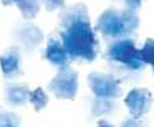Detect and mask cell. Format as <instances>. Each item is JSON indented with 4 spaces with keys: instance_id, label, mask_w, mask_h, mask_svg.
I'll use <instances>...</instances> for the list:
<instances>
[{
    "instance_id": "cell-18",
    "label": "cell",
    "mask_w": 154,
    "mask_h": 127,
    "mask_svg": "<svg viewBox=\"0 0 154 127\" xmlns=\"http://www.w3.org/2000/svg\"><path fill=\"white\" fill-rule=\"evenodd\" d=\"M120 127H143V124L140 122L137 118H128V119H124V121L121 122Z\"/></svg>"
},
{
    "instance_id": "cell-10",
    "label": "cell",
    "mask_w": 154,
    "mask_h": 127,
    "mask_svg": "<svg viewBox=\"0 0 154 127\" xmlns=\"http://www.w3.org/2000/svg\"><path fill=\"white\" fill-rule=\"evenodd\" d=\"M32 91L27 83H6L3 88V99L13 107H22L30 101Z\"/></svg>"
},
{
    "instance_id": "cell-5",
    "label": "cell",
    "mask_w": 154,
    "mask_h": 127,
    "mask_svg": "<svg viewBox=\"0 0 154 127\" xmlns=\"http://www.w3.org/2000/svg\"><path fill=\"white\" fill-rule=\"evenodd\" d=\"M87 83L94 97L102 99H112L116 101L118 97L123 96L121 83L112 74H102V72H91L87 77Z\"/></svg>"
},
{
    "instance_id": "cell-4",
    "label": "cell",
    "mask_w": 154,
    "mask_h": 127,
    "mask_svg": "<svg viewBox=\"0 0 154 127\" xmlns=\"http://www.w3.org/2000/svg\"><path fill=\"white\" fill-rule=\"evenodd\" d=\"M77 88H79V74L71 66L58 69V72L47 85V89L57 99H68V101L75 99Z\"/></svg>"
},
{
    "instance_id": "cell-19",
    "label": "cell",
    "mask_w": 154,
    "mask_h": 127,
    "mask_svg": "<svg viewBox=\"0 0 154 127\" xmlns=\"http://www.w3.org/2000/svg\"><path fill=\"white\" fill-rule=\"evenodd\" d=\"M97 127H115L112 122H109L107 119H99L97 121Z\"/></svg>"
},
{
    "instance_id": "cell-9",
    "label": "cell",
    "mask_w": 154,
    "mask_h": 127,
    "mask_svg": "<svg viewBox=\"0 0 154 127\" xmlns=\"http://www.w3.org/2000/svg\"><path fill=\"white\" fill-rule=\"evenodd\" d=\"M20 52L19 46H11L0 55V69L5 79H16L24 74L22 68H20Z\"/></svg>"
},
{
    "instance_id": "cell-11",
    "label": "cell",
    "mask_w": 154,
    "mask_h": 127,
    "mask_svg": "<svg viewBox=\"0 0 154 127\" xmlns=\"http://www.w3.org/2000/svg\"><path fill=\"white\" fill-rule=\"evenodd\" d=\"M115 108H116V104L112 99L94 97L90 102V115H91V119L99 118V116H107L110 113H113Z\"/></svg>"
},
{
    "instance_id": "cell-6",
    "label": "cell",
    "mask_w": 154,
    "mask_h": 127,
    "mask_svg": "<svg viewBox=\"0 0 154 127\" xmlns=\"http://www.w3.org/2000/svg\"><path fill=\"white\" fill-rule=\"evenodd\" d=\"M13 38L17 44L24 49L27 53H33L36 49L43 44L44 35L41 28L32 22H17L13 30Z\"/></svg>"
},
{
    "instance_id": "cell-1",
    "label": "cell",
    "mask_w": 154,
    "mask_h": 127,
    "mask_svg": "<svg viewBox=\"0 0 154 127\" xmlns=\"http://www.w3.org/2000/svg\"><path fill=\"white\" fill-rule=\"evenodd\" d=\"M57 33L63 41L71 61H94L99 53V42L90 24L88 10L83 3L68 6L60 13Z\"/></svg>"
},
{
    "instance_id": "cell-16",
    "label": "cell",
    "mask_w": 154,
    "mask_h": 127,
    "mask_svg": "<svg viewBox=\"0 0 154 127\" xmlns=\"http://www.w3.org/2000/svg\"><path fill=\"white\" fill-rule=\"evenodd\" d=\"M41 3L44 5L47 11H55L65 8V0H41Z\"/></svg>"
},
{
    "instance_id": "cell-14",
    "label": "cell",
    "mask_w": 154,
    "mask_h": 127,
    "mask_svg": "<svg viewBox=\"0 0 154 127\" xmlns=\"http://www.w3.org/2000/svg\"><path fill=\"white\" fill-rule=\"evenodd\" d=\"M140 50H142V56H143L145 63L151 66L152 74H154V39L148 38L145 41V44H143V47L140 49Z\"/></svg>"
},
{
    "instance_id": "cell-20",
    "label": "cell",
    "mask_w": 154,
    "mask_h": 127,
    "mask_svg": "<svg viewBox=\"0 0 154 127\" xmlns=\"http://www.w3.org/2000/svg\"><path fill=\"white\" fill-rule=\"evenodd\" d=\"M13 2H14V3H17V2H20V0H13Z\"/></svg>"
},
{
    "instance_id": "cell-12",
    "label": "cell",
    "mask_w": 154,
    "mask_h": 127,
    "mask_svg": "<svg viewBox=\"0 0 154 127\" xmlns=\"http://www.w3.org/2000/svg\"><path fill=\"white\" fill-rule=\"evenodd\" d=\"M16 5L20 10V13H22L24 19H27V20H32L36 17L39 13V8H41L39 0H20Z\"/></svg>"
},
{
    "instance_id": "cell-21",
    "label": "cell",
    "mask_w": 154,
    "mask_h": 127,
    "mask_svg": "<svg viewBox=\"0 0 154 127\" xmlns=\"http://www.w3.org/2000/svg\"><path fill=\"white\" fill-rule=\"evenodd\" d=\"M113 2H115V0H113Z\"/></svg>"
},
{
    "instance_id": "cell-15",
    "label": "cell",
    "mask_w": 154,
    "mask_h": 127,
    "mask_svg": "<svg viewBox=\"0 0 154 127\" xmlns=\"http://www.w3.org/2000/svg\"><path fill=\"white\" fill-rule=\"evenodd\" d=\"M0 127H20V118L11 111H0Z\"/></svg>"
},
{
    "instance_id": "cell-8",
    "label": "cell",
    "mask_w": 154,
    "mask_h": 127,
    "mask_svg": "<svg viewBox=\"0 0 154 127\" xmlns=\"http://www.w3.org/2000/svg\"><path fill=\"white\" fill-rule=\"evenodd\" d=\"M44 58L57 69L66 68V66H69V63H71V58H69L66 49L63 46V41H61L60 35L57 32L49 35L47 46H46V50H44Z\"/></svg>"
},
{
    "instance_id": "cell-13",
    "label": "cell",
    "mask_w": 154,
    "mask_h": 127,
    "mask_svg": "<svg viewBox=\"0 0 154 127\" xmlns=\"http://www.w3.org/2000/svg\"><path fill=\"white\" fill-rule=\"evenodd\" d=\"M47 102H49V97H47L46 91L43 88H36L35 91H32V94H30V104L33 105L35 111H41L43 108H46Z\"/></svg>"
},
{
    "instance_id": "cell-7",
    "label": "cell",
    "mask_w": 154,
    "mask_h": 127,
    "mask_svg": "<svg viewBox=\"0 0 154 127\" xmlns=\"http://www.w3.org/2000/svg\"><path fill=\"white\" fill-rule=\"evenodd\" d=\"M124 105L132 115V118L138 119L140 116L146 115L151 110L152 96L149 93V89H146V88H134L124 97Z\"/></svg>"
},
{
    "instance_id": "cell-2",
    "label": "cell",
    "mask_w": 154,
    "mask_h": 127,
    "mask_svg": "<svg viewBox=\"0 0 154 127\" xmlns=\"http://www.w3.org/2000/svg\"><path fill=\"white\" fill-rule=\"evenodd\" d=\"M104 58L109 63L112 75H115L116 79L120 77L121 80H138L140 74L146 66L142 50L137 49L135 41L132 38L109 42Z\"/></svg>"
},
{
    "instance_id": "cell-17",
    "label": "cell",
    "mask_w": 154,
    "mask_h": 127,
    "mask_svg": "<svg viewBox=\"0 0 154 127\" xmlns=\"http://www.w3.org/2000/svg\"><path fill=\"white\" fill-rule=\"evenodd\" d=\"M124 3H126V8H128V10L137 13L140 10V6H142L143 0H124Z\"/></svg>"
},
{
    "instance_id": "cell-3",
    "label": "cell",
    "mask_w": 154,
    "mask_h": 127,
    "mask_svg": "<svg viewBox=\"0 0 154 127\" xmlns=\"http://www.w3.org/2000/svg\"><path fill=\"white\" fill-rule=\"evenodd\" d=\"M140 25L138 14L131 10H106L96 20V30L102 35L107 42L131 38Z\"/></svg>"
}]
</instances>
